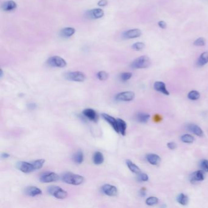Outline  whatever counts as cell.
<instances>
[{
    "label": "cell",
    "instance_id": "25",
    "mask_svg": "<svg viewBox=\"0 0 208 208\" xmlns=\"http://www.w3.org/2000/svg\"><path fill=\"white\" fill-rule=\"evenodd\" d=\"M150 117V114L144 112H139L136 116L137 120L140 123H142V124H145V123L148 122Z\"/></svg>",
    "mask_w": 208,
    "mask_h": 208
},
{
    "label": "cell",
    "instance_id": "8",
    "mask_svg": "<svg viewBox=\"0 0 208 208\" xmlns=\"http://www.w3.org/2000/svg\"><path fill=\"white\" fill-rule=\"evenodd\" d=\"M135 98V93L133 92L126 91L118 93L116 100L118 101H130L133 100Z\"/></svg>",
    "mask_w": 208,
    "mask_h": 208
},
{
    "label": "cell",
    "instance_id": "30",
    "mask_svg": "<svg viewBox=\"0 0 208 208\" xmlns=\"http://www.w3.org/2000/svg\"><path fill=\"white\" fill-rule=\"evenodd\" d=\"M45 159H37V160H35V161L32 162V163L34 165L35 170H37L40 169L43 167V165L45 164Z\"/></svg>",
    "mask_w": 208,
    "mask_h": 208
},
{
    "label": "cell",
    "instance_id": "9",
    "mask_svg": "<svg viewBox=\"0 0 208 208\" xmlns=\"http://www.w3.org/2000/svg\"><path fill=\"white\" fill-rule=\"evenodd\" d=\"M102 191L105 195L109 196H115L118 194L117 188L110 184H105L102 187Z\"/></svg>",
    "mask_w": 208,
    "mask_h": 208
},
{
    "label": "cell",
    "instance_id": "33",
    "mask_svg": "<svg viewBox=\"0 0 208 208\" xmlns=\"http://www.w3.org/2000/svg\"><path fill=\"white\" fill-rule=\"evenodd\" d=\"M194 45L196 46H203L206 45V39L204 37L198 38L194 41Z\"/></svg>",
    "mask_w": 208,
    "mask_h": 208
},
{
    "label": "cell",
    "instance_id": "16",
    "mask_svg": "<svg viewBox=\"0 0 208 208\" xmlns=\"http://www.w3.org/2000/svg\"><path fill=\"white\" fill-rule=\"evenodd\" d=\"M154 88L156 91L162 93L165 95H170L169 92L166 88L165 84L162 81L155 82L154 84Z\"/></svg>",
    "mask_w": 208,
    "mask_h": 208
},
{
    "label": "cell",
    "instance_id": "41",
    "mask_svg": "<svg viewBox=\"0 0 208 208\" xmlns=\"http://www.w3.org/2000/svg\"><path fill=\"white\" fill-rule=\"evenodd\" d=\"M108 0H100V1L98 3V5L99 6L104 7V6H106L108 4Z\"/></svg>",
    "mask_w": 208,
    "mask_h": 208
},
{
    "label": "cell",
    "instance_id": "3",
    "mask_svg": "<svg viewBox=\"0 0 208 208\" xmlns=\"http://www.w3.org/2000/svg\"><path fill=\"white\" fill-rule=\"evenodd\" d=\"M48 192L58 199H64L67 196V192L59 186H51L48 188Z\"/></svg>",
    "mask_w": 208,
    "mask_h": 208
},
{
    "label": "cell",
    "instance_id": "24",
    "mask_svg": "<svg viewBox=\"0 0 208 208\" xmlns=\"http://www.w3.org/2000/svg\"><path fill=\"white\" fill-rule=\"evenodd\" d=\"M207 63H208V51H205L200 55L199 59L197 61V65L199 67H202V66L205 65Z\"/></svg>",
    "mask_w": 208,
    "mask_h": 208
},
{
    "label": "cell",
    "instance_id": "15",
    "mask_svg": "<svg viewBox=\"0 0 208 208\" xmlns=\"http://www.w3.org/2000/svg\"><path fill=\"white\" fill-rule=\"evenodd\" d=\"M25 193L26 195L30 196H35L37 195H41L42 194V191L39 188H38L35 186H30L25 188Z\"/></svg>",
    "mask_w": 208,
    "mask_h": 208
},
{
    "label": "cell",
    "instance_id": "29",
    "mask_svg": "<svg viewBox=\"0 0 208 208\" xmlns=\"http://www.w3.org/2000/svg\"><path fill=\"white\" fill-rule=\"evenodd\" d=\"M181 140L184 143L192 144L194 142L195 138L190 134H184L181 137Z\"/></svg>",
    "mask_w": 208,
    "mask_h": 208
},
{
    "label": "cell",
    "instance_id": "13",
    "mask_svg": "<svg viewBox=\"0 0 208 208\" xmlns=\"http://www.w3.org/2000/svg\"><path fill=\"white\" fill-rule=\"evenodd\" d=\"M142 35V31L139 29H132L125 31L123 36L125 39H135L140 37Z\"/></svg>",
    "mask_w": 208,
    "mask_h": 208
},
{
    "label": "cell",
    "instance_id": "32",
    "mask_svg": "<svg viewBox=\"0 0 208 208\" xmlns=\"http://www.w3.org/2000/svg\"><path fill=\"white\" fill-rule=\"evenodd\" d=\"M144 48L145 43L143 42H136L132 45V48L136 51H140Z\"/></svg>",
    "mask_w": 208,
    "mask_h": 208
},
{
    "label": "cell",
    "instance_id": "42",
    "mask_svg": "<svg viewBox=\"0 0 208 208\" xmlns=\"http://www.w3.org/2000/svg\"><path fill=\"white\" fill-rule=\"evenodd\" d=\"M161 120H162V117L160 115H155V116L154 117V120L155 121L158 122V121H160Z\"/></svg>",
    "mask_w": 208,
    "mask_h": 208
},
{
    "label": "cell",
    "instance_id": "44",
    "mask_svg": "<svg viewBox=\"0 0 208 208\" xmlns=\"http://www.w3.org/2000/svg\"><path fill=\"white\" fill-rule=\"evenodd\" d=\"M3 70H1V75H0L1 78H3Z\"/></svg>",
    "mask_w": 208,
    "mask_h": 208
},
{
    "label": "cell",
    "instance_id": "26",
    "mask_svg": "<svg viewBox=\"0 0 208 208\" xmlns=\"http://www.w3.org/2000/svg\"><path fill=\"white\" fill-rule=\"evenodd\" d=\"M176 201L178 203L183 206H186L188 203V197L184 194H180L176 198Z\"/></svg>",
    "mask_w": 208,
    "mask_h": 208
},
{
    "label": "cell",
    "instance_id": "35",
    "mask_svg": "<svg viewBox=\"0 0 208 208\" xmlns=\"http://www.w3.org/2000/svg\"><path fill=\"white\" fill-rule=\"evenodd\" d=\"M200 166L201 169L203 170L204 172H208V160L207 159L202 160L200 162Z\"/></svg>",
    "mask_w": 208,
    "mask_h": 208
},
{
    "label": "cell",
    "instance_id": "7",
    "mask_svg": "<svg viewBox=\"0 0 208 208\" xmlns=\"http://www.w3.org/2000/svg\"><path fill=\"white\" fill-rule=\"evenodd\" d=\"M17 168L25 173H30L35 171V168L32 163H29L25 161H20L17 163Z\"/></svg>",
    "mask_w": 208,
    "mask_h": 208
},
{
    "label": "cell",
    "instance_id": "21",
    "mask_svg": "<svg viewBox=\"0 0 208 208\" xmlns=\"http://www.w3.org/2000/svg\"><path fill=\"white\" fill-rule=\"evenodd\" d=\"M126 164L128 168L131 170L132 173H134L137 175L141 173V170H140V168L137 165H136L134 163L132 162L131 160L127 159L126 160Z\"/></svg>",
    "mask_w": 208,
    "mask_h": 208
},
{
    "label": "cell",
    "instance_id": "34",
    "mask_svg": "<svg viewBox=\"0 0 208 208\" xmlns=\"http://www.w3.org/2000/svg\"><path fill=\"white\" fill-rule=\"evenodd\" d=\"M97 77L100 81H105L108 78V74L105 71H100L97 73Z\"/></svg>",
    "mask_w": 208,
    "mask_h": 208
},
{
    "label": "cell",
    "instance_id": "14",
    "mask_svg": "<svg viewBox=\"0 0 208 208\" xmlns=\"http://www.w3.org/2000/svg\"><path fill=\"white\" fill-rule=\"evenodd\" d=\"M83 115L91 121L96 122L98 119V116L95 110L92 109H86L82 112Z\"/></svg>",
    "mask_w": 208,
    "mask_h": 208
},
{
    "label": "cell",
    "instance_id": "38",
    "mask_svg": "<svg viewBox=\"0 0 208 208\" xmlns=\"http://www.w3.org/2000/svg\"><path fill=\"white\" fill-rule=\"evenodd\" d=\"M167 147L170 149V150H175L176 148L177 147V145L175 142H168L167 144Z\"/></svg>",
    "mask_w": 208,
    "mask_h": 208
},
{
    "label": "cell",
    "instance_id": "23",
    "mask_svg": "<svg viewBox=\"0 0 208 208\" xmlns=\"http://www.w3.org/2000/svg\"><path fill=\"white\" fill-rule=\"evenodd\" d=\"M104 156L100 152V151H97L95 153L93 157V163L96 165H100L104 162Z\"/></svg>",
    "mask_w": 208,
    "mask_h": 208
},
{
    "label": "cell",
    "instance_id": "43",
    "mask_svg": "<svg viewBox=\"0 0 208 208\" xmlns=\"http://www.w3.org/2000/svg\"><path fill=\"white\" fill-rule=\"evenodd\" d=\"M9 156H10V155H9L7 154V153H3V154L1 155V157H2V158H4V159H6V158L9 157Z\"/></svg>",
    "mask_w": 208,
    "mask_h": 208
},
{
    "label": "cell",
    "instance_id": "4",
    "mask_svg": "<svg viewBox=\"0 0 208 208\" xmlns=\"http://www.w3.org/2000/svg\"><path fill=\"white\" fill-rule=\"evenodd\" d=\"M47 64L53 67L64 68L67 65V62L60 56H55L50 57L47 60Z\"/></svg>",
    "mask_w": 208,
    "mask_h": 208
},
{
    "label": "cell",
    "instance_id": "11",
    "mask_svg": "<svg viewBox=\"0 0 208 208\" xmlns=\"http://www.w3.org/2000/svg\"><path fill=\"white\" fill-rule=\"evenodd\" d=\"M86 15L89 18L92 19H99L104 16L105 12H104L101 9L95 8L88 11L86 13Z\"/></svg>",
    "mask_w": 208,
    "mask_h": 208
},
{
    "label": "cell",
    "instance_id": "20",
    "mask_svg": "<svg viewBox=\"0 0 208 208\" xmlns=\"http://www.w3.org/2000/svg\"><path fill=\"white\" fill-rule=\"evenodd\" d=\"M75 29L71 27H67L62 29L60 32L61 36L63 37H70L74 34Z\"/></svg>",
    "mask_w": 208,
    "mask_h": 208
},
{
    "label": "cell",
    "instance_id": "28",
    "mask_svg": "<svg viewBox=\"0 0 208 208\" xmlns=\"http://www.w3.org/2000/svg\"><path fill=\"white\" fill-rule=\"evenodd\" d=\"M187 97L189 100L195 101L200 98V93L196 90H191L188 93Z\"/></svg>",
    "mask_w": 208,
    "mask_h": 208
},
{
    "label": "cell",
    "instance_id": "12",
    "mask_svg": "<svg viewBox=\"0 0 208 208\" xmlns=\"http://www.w3.org/2000/svg\"><path fill=\"white\" fill-rule=\"evenodd\" d=\"M102 117L107 122L109 123L110 126L113 128V129L116 131V132L119 133L117 119H116L114 117H113L108 114H106V113H103Z\"/></svg>",
    "mask_w": 208,
    "mask_h": 208
},
{
    "label": "cell",
    "instance_id": "1",
    "mask_svg": "<svg viewBox=\"0 0 208 208\" xmlns=\"http://www.w3.org/2000/svg\"><path fill=\"white\" fill-rule=\"evenodd\" d=\"M61 179L65 183L75 186L81 184L84 181L83 176L72 173H65L63 174L61 176Z\"/></svg>",
    "mask_w": 208,
    "mask_h": 208
},
{
    "label": "cell",
    "instance_id": "31",
    "mask_svg": "<svg viewBox=\"0 0 208 208\" xmlns=\"http://www.w3.org/2000/svg\"><path fill=\"white\" fill-rule=\"evenodd\" d=\"M159 202V199L156 196H150L145 201V203L148 206H154Z\"/></svg>",
    "mask_w": 208,
    "mask_h": 208
},
{
    "label": "cell",
    "instance_id": "18",
    "mask_svg": "<svg viewBox=\"0 0 208 208\" xmlns=\"http://www.w3.org/2000/svg\"><path fill=\"white\" fill-rule=\"evenodd\" d=\"M187 129L189 131H191L192 132L193 134L199 136V137H202L204 135V132L202 128L195 124H189L187 126Z\"/></svg>",
    "mask_w": 208,
    "mask_h": 208
},
{
    "label": "cell",
    "instance_id": "2",
    "mask_svg": "<svg viewBox=\"0 0 208 208\" xmlns=\"http://www.w3.org/2000/svg\"><path fill=\"white\" fill-rule=\"evenodd\" d=\"M151 60L147 56H142L136 59L132 62L131 67L132 69H147L151 65Z\"/></svg>",
    "mask_w": 208,
    "mask_h": 208
},
{
    "label": "cell",
    "instance_id": "37",
    "mask_svg": "<svg viewBox=\"0 0 208 208\" xmlns=\"http://www.w3.org/2000/svg\"><path fill=\"white\" fill-rule=\"evenodd\" d=\"M132 74L131 73L125 72V73H123L120 74V79L123 81H126L129 80L132 77Z\"/></svg>",
    "mask_w": 208,
    "mask_h": 208
},
{
    "label": "cell",
    "instance_id": "36",
    "mask_svg": "<svg viewBox=\"0 0 208 208\" xmlns=\"http://www.w3.org/2000/svg\"><path fill=\"white\" fill-rule=\"evenodd\" d=\"M138 180L141 182H145L148 181L149 179V177L147 174L144 173H140L138 174V177H137Z\"/></svg>",
    "mask_w": 208,
    "mask_h": 208
},
{
    "label": "cell",
    "instance_id": "17",
    "mask_svg": "<svg viewBox=\"0 0 208 208\" xmlns=\"http://www.w3.org/2000/svg\"><path fill=\"white\" fill-rule=\"evenodd\" d=\"M146 159L147 161L151 165H158L160 160H161V158L160 157L156 155V154H153V153H150L148 154L146 156Z\"/></svg>",
    "mask_w": 208,
    "mask_h": 208
},
{
    "label": "cell",
    "instance_id": "10",
    "mask_svg": "<svg viewBox=\"0 0 208 208\" xmlns=\"http://www.w3.org/2000/svg\"><path fill=\"white\" fill-rule=\"evenodd\" d=\"M204 178H205L204 172L202 170H199L192 173L190 177V181L191 183L195 184L196 182L203 181L204 179Z\"/></svg>",
    "mask_w": 208,
    "mask_h": 208
},
{
    "label": "cell",
    "instance_id": "40",
    "mask_svg": "<svg viewBox=\"0 0 208 208\" xmlns=\"http://www.w3.org/2000/svg\"><path fill=\"white\" fill-rule=\"evenodd\" d=\"M146 193H147V189L145 187L142 188L139 191V194L142 197H144L146 195Z\"/></svg>",
    "mask_w": 208,
    "mask_h": 208
},
{
    "label": "cell",
    "instance_id": "27",
    "mask_svg": "<svg viewBox=\"0 0 208 208\" xmlns=\"http://www.w3.org/2000/svg\"><path fill=\"white\" fill-rule=\"evenodd\" d=\"M73 160L78 164H81L84 160V155L81 151H78L73 155Z\"/></svg>",
    "mask_w": 208,
    "mask_h": 208
},
{
    "label": "cell",
    "instance_id": "5",
    "mask_svg": "<svg viewBox=\"0 0 208 208\" xmlns=\"http://www.w3.org/2000/svg\"><path fill=\"white\" fill-rule=\"evenodd\" d=\"M65 78L72 81L75 82H83L86 78V75L81 72H71L66 73Z\"/></svg>",
    "mask_w": 208,
    "mask_h": 208
},
{
    "label": "cell",
    "instance_id": "19",
    "mask_svg": "<svg viewBox=\"0 0 208 208\" xmlns=\"http://www.w3.org/2000/svg\"><path fill=\"white\" fill-rule=\"evenodd\" d=\"M17 7V3L15 1H12V0H9V1H7L2 4L1 8L4 11L10 12L15 10Z\"/></svg>",
    "mask_w": 208,
    "mask_h": 208
},
{
    "label": "cell",
    "instance_id": "39",
    "mask_svg": "<svg viewBox=\"0 0 208 208\" xmlns=\"http://www.w3.org/2000/svg\"><path fill=\"white\" fill-rule=\"evenodd\" d=\"M158 25L162 30H165V29H166V27H167L166 23L164 21H162V20L159 21L158 22Z\"/></svg>",
    "mask_w": 208,
    "mask_h": 208
},
{
    "label": "cell",
    "instance_id": "22",
    "mask_svg": "<svg viewBox=\"0 0 208 208\" xmlns=\"http://www.w3.org/2000/svg\"><path fill=\"white\" fill-rule=\"evenodd\" d=\"M117 122H118V127L119 132L122 136H125L126 134V128H127L126 123L124 120H122L121 118H117Z\"/></svg>",
    "mask_w": 208,
    "mask_h": 208
},
{
    "label": "cell",
    "instance_id": "6",
    "mask_svg": "<svg viewBox=\"0 0 208 208\" xmlns=\"http://www.w3.org/2000/svg\"><path fill=\"white\" fill-rule=\"evenodd\" d=\"M59 178V175L54 172H45L40 176V181L42 183H49L58 181Z\"/></svg>",
    "mask_w": 208,
    "mask_h": 208
}]
</instances>
